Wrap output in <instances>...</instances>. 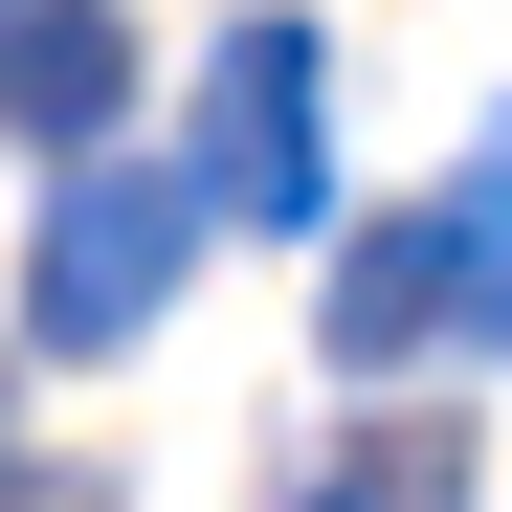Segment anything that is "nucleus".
Instances as JSON below:
<instances>
[{"label":"nucleus","instance_id":"1","mask_svg":"<svg viewBox=\"0 0 512 512\" xmlns=\"http://www.w3.org/2000/svg\"><path fill=\"white\" fill-rule=\"evenodd\" d=\"M201 223H223V201L156 179V156H67V201H45V245H23V334H45V357H134Z\"/></svg>","mask_w":512,"mask_h":512},{"label":"nucleus","instance_id":"2","mask_svg":"<svg viewBox=\"0 0 512 512\" xmlns=\"http://www.w3.org/2000/svg\"><path fill=\"white\" fill-rule=\"evenodd\" d=\"M179 179L223 201V223H312L334 201V90H312V23H245L223 67H201V156Z\"/></svg>","mask_w":512,"mask_h":512},{"label":"nucleus","instance_id":"3","mask_svg":"<svg viewBox=\"0 0 512 512\" xmlns=\"http://www.w3.org/2000/svg\"><path fill=\"white\" fill-rule=\"evenodd\" d=\"M468 312V223H357V268H334V357H423V334Z\"/></svg>","mask_w":512,"mask_h":512},{"label":"nucleus","instance_id":"4","mask_svg":"<svg viewBox=\"0 0 512 512\" xmlns=\"http://www.w3.org/2000/svg\"><path fill=\"white\" fill-rule=\"evenodd\" d=\"M0 112H23V134H90L112 112V0H0Z\"/></svg>","mask_w":512,"mask_h":512},{"label":"nucleus","instance_id":"5","mask_svg":"<svg viewBox=\"0 0 512 512\" xmlns=\"http://www.w3.org/2000/svg\"><path fill=\"white\" fill-rule=\"evenodd\" d=\"M446 223H468V334H512V112H490V156H468Z\"/></svg>","mask_w":512,"mask_h":512},{"label":"nucleus","instance_id":"6","mask_svg":"<svg viewBox=\"0 0 512 512\" xmlns=\"http://www.w3.org/2000/svg\"><path fill=\"white\" fill-rule=\"evenodd\" d=\"M446 490H468L446 446H379V468H357V512H446Z\"/></svg>","mask_w":512,"mask_h":512},{"label":"nucleus","instance_id":"7","mask_svg":"<svg viewBox=\"0 0 512 512\" xmlns=\"http://www.w3.org/2000/svg\"><path fill=\"white\" fill-rule=\"evenodd\" d=\"M23 512H90V490H67V468H45V490H23Z\"/></svg>","mask_w":512,"mask_h":512}]
</instances>
